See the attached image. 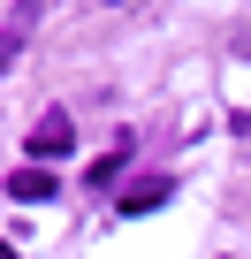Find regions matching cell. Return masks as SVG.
<instances>
[{
  "label": "cell",
  "mask_w": 251,
  "mask_h": 259,
  "mask_svg": "<svg viewBox=\"0 0 251 259\" xmlns=\"http://www.w3.org/2000/svg\"><path fill=\"white\" fill-rule=\"evenodd\" d=\"M168 176H137V183H122V213H153V206H168Z\"/></svg>",
  "instance_id": "3"
},
{
  "label": "cell",
  "mask_w": 251,
  "mask_h": 259,
  "mask_svg": "<svg viewBox=\"0 0 251 259\" xmlns=\"http://www.w3.org/2000/svg\"><path fill=\"white\" fill-rule=\"evenodd\" d=\"M8 198H23V206H46V198H54V176H46V168H16V176H8Z\"/></svg>",
  "instance_id": "4"
},
{
  "label": "cell",
  "mask_w": 251,
  "mask_h": 259,
  "mask_svg": "<svg viewBox=\"0 0 251 259\" xmlns=\"http://www.w3.org/2000/svg\"><path fill=\"white\" fill-rule=\"evenodd\" d=\"M69 145H76V122H69V114H38V122H31V153H38V160H61Z\"/></svg>",
  "instance_id": "1"
},
{
  "label": "cell",
  "mask_w": 251,
  "mask_h": 259,
  "mask_svg": "<svg viewBox=\"0 0 251 259\" xmlns=\"http://www.w3.org/2000/svg\"><path fill=\"white\" fill-rule=\"evenodd\" d=\"M31 23H38V0H16V16L0 23V69H16V54H23V38H31Z\"/></svg>",
  "instance_id": "2"
},
{
  "label": "cell",
  "mask_w": 251,
  "mask_h": 259,
  "mask_svg": "<svg viewBox=\"0 0 251 259\" xmlns=\"http://www.w3.org/2000/svg\"><path fill=\"white\" fill-rule=\"evenodd\" d=\"M0 259H16V244H0Z\"/></svg>",
  "instance_id": "5"
}]
</instances>
